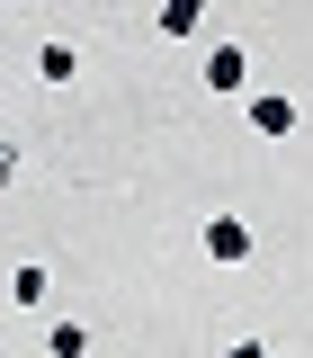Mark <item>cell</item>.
<instances>
[{
	"label": "cell",
	"mask_w": 313,
	"mask_h": 358,
	"mask_svg": "<svg viewBox=\"0 0 313 358\" xmlns=\"http://www.w3.org/2000/svg\"><path fill=\"white\" fill-rule=\"evenodd\" d=\"M206 260H215V268H242V260H251V215L215 206V215H206Z\"/></svg>",
	"instance_id": "cell-1"
},
{
	"label": "cell",
	"mask_w": 313,
	"mask_h": 358,
	"mask_svg": "<svg viewBox=\"0 0 313 358\" xmlns=\"http://www.w3.org/2000/svg\"><path fill=\"white\" fill-rule=\"evenodd\" d=\"M242 117H251V134H296V126H305V108H296L286 90H251Z\"/></svg>",
	"instance_id": "cell-2"
},
{
	"label": "cell",
	"mask_w": 313,
	"mask_h": 358,
	"mask_svg": "<svg viewBox=\"0 0 313 358\" xmlns=\"http://www.w3.org/2000/svg\"><path fill=\"white\" fill-rule=\"evenodd\" d=\"M251 81V45H233V36H215V54H206V90L215 99H233V90Z\"/></svg>",
	"instance_id": "cell-3"
},
{
	"label": "cell",
	"mask_w": 313,
	"mask_h": 358,
	"mask_svg": "<svg viewBox=\"0 0 313 358\" xmlns=\"http://www.w3.org/2000/svg\"><path fill=\"white\" fill-rule=\"evenodd\" d=\"M36 81H54V90H63V81H81V45L45 36V45H36Z\"/></svg>",
	"instance_id": "cell-4"
},
{
	"label": "cell",
	"mask_w": 313,
	"mask_h": 358,
	"mask_svg": "<svg viewBox=\"0 0 313 358\" xmlns=\"http://www.w3.org/2000/svg\"><path fill=\"white\" fill-rule=\"evenodd\" d=\"M45 296H54V278H45V260H18V268H9V305H27V313H36Z\"/></svg>",
	"instance_id": "cell-5"
},
{
	"label": "cell",
	"mask_w": 313,
	"mask_h": 358,
	"mask_svg": "<svg viewBox=\"0 0 313 358\" xmlns=\"http://www.w3.org/2000/svg\"><path fill=\"white\" fill-rule=\"evenodd\" d=\"M197 27H206L197 0H161V9H152V36H197Z\"/></svg>",
	"instance_id": "cell-6"
},
{
	"label": "cell",
	"mask_w": 313,
	"mask_h": 358,
	"mask_svg": "<svg viewBox=\"0 0 313 358\" xmlns=\"http://www.w3.org/2000/svg\"><path fill=\"white\" fill-rule=\"evenodd\" d=\"M45 350L54 358H89V322H45Z\"/></svg>",
	"instance_id": "cell-7"
},
{
	"label": "cell",
	"mask_w": 313,
	"mask_h": 358,
	"mask_svg": "<svg viewBox=\"0 0 313 358\" xmlns=\"http://www.w3.org/2000/svg\"><path fill=\"white\" fill-rule=\"evenodd\" d=\"M224 358H277V350H268L260 331H242V341H224Z\"/></svg>",
	"instance_id": "cell-8"
},
{
	"label": "cell",
	"mask_w": 313,
	"mask_h": 358,
	"mask_svg": "<svg viewBox=\"0 0 313 358\" xmlns=\"http://www.w3.org/2000/svg\"><path fill=\"white\" fill-rule=\"evenodd\" d=\"M9 179H18V143L0 134V188H9Z\"/></svg>",
	"instance_id": "cell-9"
}]
</instances>
